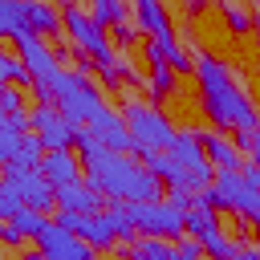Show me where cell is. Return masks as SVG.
<instances>
[{
	"label": "cell",
	"instance_id": "cell-30",
	"mask_svg": "<svg viewBox=\"0 0 260 260\" xmlns=\"http://www.w3.org/2000/svg\"><path fill=\"white\" fill-rule=\"evenodd\" d=\"M8 114H20V93L8 81H0V118H8Z\"/></svg>",
	"mask_w": 260,
	"mask_h": 260
},
{
	"label": "cell",
	"instance_id": "cell-28",
	"mask_svg": "<svg viewBox=\"0 0 260 260\" xmlns=\"http://www.w3.org/2000/svg\"><path fill=\"white\" fill-rule=\"evenodd\" d=\"M236 146H240V154L248 150L252 167H260V122H256L252 130H240V134H236Z\"/></svg>",
	"mask_w": 260,
	"mask_h": 260
},
{
	"label": "cell",
	"instance_id": "cell-9",
	"mask_svg": "<svg viewBox=\"0 0 260 260\" xmlns=\"http://www.w3.org/2000/svg\"><path fill=\"white\" fill-rule=\"evenodd\" d=\"M28 122H32V130H37V138H41L45 150H69L77 142V126L53 102H37V110L28 114Z\"/></svg>",
	"mask_w": 260,
	"mask_h": 260
},
{
	"label": "cell",
	"instance_id": "cell-35",
	"mask_svg": "<svg viewBox=\"0 0 260 260\" xmlns=\"http://www.w3.org/2000/svg\"><path fill=\"white\" fill-rule=\"evenodd\" d=\"M20 260H45V256H41V252H24Z\"/></svg>",
	"mask_w": 260,
	"mask_h": 260
},
{
	"label": "cell",
	"instance_id": "cell-19",
	"mask_svg": "<svg viewBox=\"0 0 260 260\" xmlns=\"http://www.w3.org/2000/svg\"><path fill=\"white\" fill-rule=\"evenodd\" d=\"M89 16L102 28H122L126 24V0H89Z\"/></svg>",
	"mask_w": 260,
	"mask_h": 260
},
{
	"label": "cell",
	"instance_id": "cell-36",
	"mask_svg": "<svg viewBox=\"0 0 260 260\" xmlns=\"http://www.w3.org/2000/svg\"><path fill=\"white\" fill-rule=\"evenodd\" d=\"M0 53H4V49H0Z\"/></svg>",
	"mask_w": 260,
	"mask_h": 260
},
{
	"label": "cell",
	"instance_id": "cell-6",
	"mask_svg": "<svg viewBox=\"0 0 260 260\" xmlns=\"http://www.w3.org/2000/svg\"><path fill=\"white\" fill-rule=\"evenodd\" d=\"M16 41V57L24 61V69H28V77H32V89H37V102H49V85L61 77V65H57V57L45 49V41L32 32V28H24L20 37H12Z\"/></svg>",
	"mask_w": 260,
	"mask_h": 260
},
{
	"label": "cell",
	"instance_id": "cell-1",
	"mask_svg": "<svg viewBox=\"0 0 260 260\" xmlns=\"http://www.w3.org/2000/svg\"><path fill=\"white\" fill-rule=\"evenodd\" d=\"M77 150H81L85 183L93 191H102L106 199H118V203H150V199L162 195V183L150 175V167L138 162V158H130L126 150H106L85 130H77Z\"/></svg>",
	"mask_w": 260,
	"mask_h": 260
},
{
	"label": "cell",
	"instance_id": "cell-8",
	"mask_svg": "<svg viewBox=\"0 0 260 260\" xmlns=\"http://www.w3.org/2000/svg\"><path fill=\"white\" fill-rule=\"evenodd\" d=\"M167 154H171V158H175V162H179V167H183V171L191 175V183H195V195L211 187V179H215V171H211V162H207V154H203V142H199V130H179Z\"/></svg>",
	"mask_w": 260,
	"mask_h": 260
},
{
	"label": "cell",
	"instance_id": "cell-7",
	"mask_svg": "<svg viewBox=\"0 0 260 260\" xmlns=\"http://www.w3.org/2000/svg\"><path fill=\"white\" fill-rule=\"evenodd\" d=\"M130 219L138 232L158 236V240H183L187 232V211L175 207L171 199H150V203H130Z\"/></svg>",
	"mask_w": 260,
	"mask_h": 260
},
{
	"label": "cell",
	"instance_id": "cell-14",
	"mask_svg": "<svg viewBox=\"0 0 260 260\" xmlns=\"http://www.w3.org/2000/svg\"><path fill=\"white\" fill-rule=\"evenodd\" d=\"M41 175L53 183V187H69L81 179V158L73 150H45L41 158Z\"/></svg>",
	"mask_w": 260,
	"mask_h": 260
},
{
	"label": "cell",
	"instance_id": "cell-29",
	"mask_svg": "<svg viewBox=\"0 0 260 260\" xmlns=\"http://www.w3.org/2000/svg\"><path fill=\"white\" fill-rule=\"evenodd\" d=\"M20 207H24V199H20V195H16V191H12V187L0 179V223H8V219L20 211Z\"/></svg>",
	"mask_w": 260,
	"mask_h": 260
},
{
	"label": "cell",
	"instance_id": "cell-11",
	"mask_svg": "<svg viewBox=\"0 0 260 260\" xmlns=\"http://www.w3.org/2000/svg\"><path fill=\"white\" fill-rule=\"evenodd\" d=\"M37 244H41V256H45V260H98V248L85 244L77 232L61 228L57 219L45 228V236H41Z\"/></svg>",
	"mask_w": 260,
	"mask_h": 260
},
{
	"label": "cell",
	"instance_id": "cell-13",
	"mask_svg": "<svg viewBox=\"0 0 260 260\" xmlns=\"http://www.w3.org/2000/svg\"><path fill=\"white\" fill-rule=\"evenodd\" d=\"M85 134H89L98 146H106V150H130V126H126V118L114 114L110 106L85 122Z\"/></svg>",
	"mask_w": 260,
	"mask_h": 260
},
{
	"label": "cell",
	"instance_id": "cell-27",
	"mask_svg": "<svg viewBox=\"0 0 260 260\" xmlns=\"http://www.w3.org/2000/svg\"><path fill=\"white\" fill-rule=\"evenodd\" d=\"M219 8H223V20L232 24V32H248L252 28V16H248V8L240 0H219Z\"/></svg>",
	"mask_w": 260,
	"mask_h": 260
},
{
	"label": "cell",
	"instance_id": "cell-4",
	"mask_svg": "<svg viewBox=\"0 0 260 260\" xmlns=\"http://www.w3.org/2000/svg\"><path fill=\"white\" fill-rule=\"evenodd\" d=\"M126 126H130V150L134 154H158V150H171L175 142V126L171 118L158 110V106H146V102H126Z\"/></svg>",
	"mask_w": 260,
	"mask_h": 260
},
{
	"label": "cell",
	"instance_id": "cell-32",
	"mask_svg": "<svg viewBox=\"0 0 260 260\" xmlns=\"http://www.w3.org/2000/svg\"><path fill=\"white\" fill-rule=\"evenodd\" d=\"M0 240H4V244H20L24 236H20V228H16V223H0Z\"/></svg>",
	"mask_w": 260,
	"mask_h": 260
},
{
	"label": "cell",
	"instance_id": "cell-2",
	"mask_svg": "<svg viewBox=\"0 0 260 260\" xmlns=\"http://www.w3.org/2000/svg\"><path fill=\"white\" fill-rule=\"evenodd\" d=\"M195 81H199V106L219 130H236L240 134V130H252L260 122L252 98L240 89V81L228 73V65L215 61L211 53L195 57Z\"/></svg>",
	"mask_w": 260,
	"mask_h": 260
},
{
	"label": "cell",
	"instance_id": "cell-15",
	"mask_svg": "<svg viewBox=\"0 0 260 260\" xmlns=\"http://www.w3.org/2000/svg\"><path fill=\"white\" fill-rule=\"evenodd\" d=\"M199 142H203V154H207V162H211L215 171H240L244 154H240V146H236V142H228V138H223V134H215V130L199 134Z\"/></svg>",
	"mask_w": 260,
	"mask_h": 260
},
{
	"label": "cell",
	"instance_id": "cell-18",
	"mask_svg": "<svg viewBox=\"0 0 260 260\" xmlns=\"http://www.w3.org/2000/svg\"><path fill=\"white\" fill-rule=\"evenodd\" d=\"M24 20H28V28L41 37V32H57L65 16H61L57 4H49V0H24Z\"/></svg>",
	"mask_w": 260,
	"mask_h": 260
},
{
	"label": "cell",
	"instance_id": "cell-24",
	"mask_svg": "<svg viewBox=\"0 0 260 260\" xmlns=\"http://www.w3.org/2000/svg\"><path fill=\"white\" fill-rule=\"evenodd\" d=\"M171 252L175 248H167L158 236H142L130 244V260H171Z\"/></svg>",
	"mask_w": 260,
	"mask_h": 260
},
{
	"label": "cell",
	"instance_id": "cell-12",
	"mask_svg": "<svg viewBox=\"0 0 260 260\" xmlns=\"http://www.w3.org/2000/svg\"><path fill=\"white\" fill-rule=\"evenodd\" d=\"M57 223L61 228H69V232H77L85 244H93V248H110L114 240H118V232H114V219L106 215V211H93V215H77V211H57Z\"/></svg>",
	"mask_w": 260,
	"mask_h": 260
},
{
	"label": "cell",
	"instance_id": "cell-23",
	"mask_svg": "<svg viewBox=\"0 0 260 260\" xmlns=\"http://www.w3.org/2000/svg\"><path fill=\"white\" fill-rule=\"evenodd\" d=\"M106 215L114 219V232H118V240H126V244H134V236H138V228H134V219H130V203H118V199H110V207H106Z\"/></svg>",
	"mask_w": 260,
	"mask_h": 260
},
{
	"label": "cell",
	"instance_id": "cell-33",
	"mask_svg": "<svg viewBox=\"0 0 260 260\" xmlns=\"http://www.w3.org/2000/svg\"><path fill=\"white\" fill-rule=\"evenodd\" d=\"M240 175H244V183H248V187H256V191H260V167H252V162H248Z\"/></svg>",
	"mask_w": 260,
	"mask_h": 260
},
{
	"label": "cell",
	"instance_id": "cell-25",
	"mask_svg": "<svg viewBox=\"0 0 260 260\" xmlns=\"http://www.w3.org/2000/svg\"><path fill=\"white\" fill-rule=\"evenodd\" d=\"M41 158H45V146H41V138L37 134H24V142H20V150H16V158L8 162V167H41Z\"/></svg>",
	"mask_w": 260,
	"mask_h": 260
},
{
	"label": "cell",
	"instance_id": "cell-22",
	"mask_svg": "<svg viewBox=\"0 0 260 260\" xmlns=\"http://www.w3.org/2000/svg\"><path fill=\"white\" fill-rule=\"evenodd\" d=\"M142 89H146V98H150V102H162V98L175 89V69H171V65L150 69V77H146V85H142Z\"/></svg>",
	"mask_w": 260,
	"mask_h": 260
},
{
	"label": "cell",
	"instance_id": "cell-3",
	"mask_svg": "<svg viewBox=\"0 0 260 260\" xmlns=\"http://www.w3.org/2000/svg\"><path fill=\"white\" fill-rule=\"evenodd\" d=\"M49 102L73 122V126H85L93 114H102L106 110V102H102V93H98V85L81 73V69H61V77L49 85Z\"/></svg>",
	"mask_w": 260,
	"mask_h": 260
},
{
	"label": "cell",
	"instance_id": "cell-34",
	"mask_svg": "<svg viewBox=\"0 0 260 260\" xmlns=\"http://www.w3.org/2000/svg\"><path fill=\"white\" fill-rule=\"evenodd\" d=\"M183 4H187V8H191V12H199V8H203V4H207V0H183Z\"/></svg>",
	"mask_w": 260,
	"mask_h": 260
},
{
	"label": "cell",
	"instance_id": "cell-26",
	"mask_svg": "<svg viewBox=\"0 0 260 260\" xmlns=\"http://www.w3.org/2000/svg\"><path fill=\"white\" fill-rule=\"evenodd\" d=\"M0 81H8V85H28L32 77H28V69H24V61H20V57L0 53Z\"/></svg>",
	"mask_w": 260,
	"mask_h": 260
},
{
	"label": "cell",
	"instance_id": "cell-17",
	"mask_svg": "<svg viewBox=\"0 0 260 260\" xmlns=\"http://www.w3.org/2000/svg\"><path fill=\"white\" fill-rule=\"evenodd\" d=\"M28 114L20 110V114H8V118H0V167H8L12 158H16V150H20V142H24V134H28Z\"/></svg>",
	"mask_w": 260,
	"mask_h": 260
},
{
	"label": "cell",
	"instance_id": "cell-10",
	"mask_svg": "<svg viewBox=\"0 0 260 260\" xmlns=\"http://www.w3.org/2000/svg\"><path fill=\"white\" fill-rule=\"evenodd\" d=\"M4 183L24 199V207H37V211H49L57 207V187L41 175V167H4Z\"/></svg>",
	"mask_w": 260,
	"mask_h": 260
},
{
	"label": "cell",
	"instance_id": "cell-31",
	"mask_svg": "<svg viewBox=\"0 0 260 260\" xmlns=\"http://www.w3.org/2000/svg\"><path fill=\"white\" fill-rule=\"evenodd\" d=\"M171 260H203L199 240H179V244H175V252H171Z\"/></svg>",
	"mask_w": 260,
	"mask_h": 260
},
{
	"label": "cell",
	"instance_id": "cell-20",
	"mask_svg": "<svg viewBox=\"0 0 260 260\" xmlns=\"http://www.w3.org/2000/svg\"><path fill=\"white\" fill-rule=\"evenodd\" d=\"M24 28V0H0V37H20Z\"/></svg>",
	"mask_w": 260,
	"mask_h": 260
},
{
	"label": "cell",
	"instance_id": "cell-5",
	"mask_svg": "<svg viewBox=\"0 0 260 260\" xmlns=\"http://www.w3.org/2000/svg\"><path fill=\"white\" fill-rule=\"evenodd\" d=\"M187 232H191V240H199V248H203L211 260H236V256H240V248L219 232L215 207H211L203 195H195L191 207H187Z\"/></svg>",
	"mask_w": 260,
	"mask_h": 260
},
{
	"label": "cell",
	"instance_id": "cell-21",
	"mask_svg": "<svg viewBox=\"0 0 260 260\" xmlns=\"http://www.w3.org/2000/svg\"><path fill=\"white\" fill-rule=\"evenodd\" d=\"M8 223H16V228H20V236H32V240H41V236H45V228H49L53 219H49L45 211H37V207H20V211H16Z\"/></svg>",
	"mask_w": 260,
	"mask_h": 260
},
{
	"label": "cell",
	"instance_id": "cell-16",
	"mask_svg": "<svg viewBox=\"0 0 260 260\" xmlns=\"http://www.w3.org/2000/svg\"><path fill=\"white\" fill-rule=\"evenodd\" d=\"M102 203V191H93L89 183H69V187H57V207L61 211H77V215H93Z\"/></svg>",
	"mask_w": 260,
	"mask_h": 260
}]
</instances>
